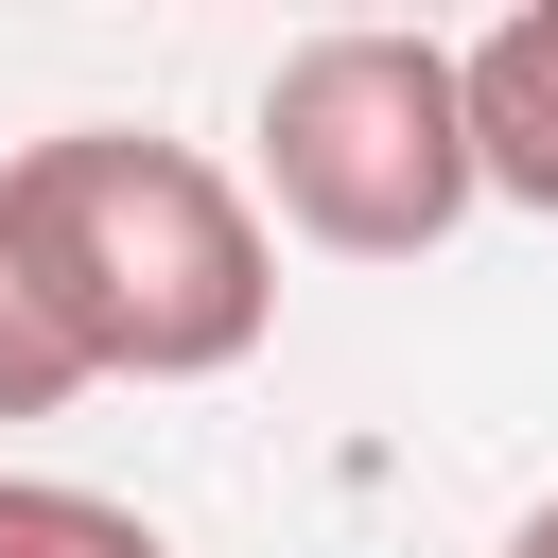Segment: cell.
I'll use <instances>...</instances> for the list:
<instances>
[{
	"label": "cell",
	"mask_w": 558,
	"mask_h": 558,
	"mask_svg": "<svg viewBox=\"0 0 558 558\" xmlns=\"http://www.w3.org/2000/svg\"><path fill=\"white\" fill-rule=\"evenodd\" d=\"M0 209L87 349V384H227L279 331V227L227 157L157 122H52L0 157Z\"/></svg>",
	"instance_id": "1"
},
{
	"label": "cell",
	"mask_w": 558,
	"mask_h": 558,
	"mask_svg": "<svg viewBox=\"0 0 558 558\" xmlns=\"http://www.w3.org/2000/svg\"><path fill=\"white\" fill-rule=\"evenodd\" d=\"M262 209L314 244V262H436L471 209H488V157H471V52L453 35H296L262 70Z\"/></svg>",
	"instance_id": "2"
},
{
	"label": "cell",
	"mask_w": 558,
	"mask_h": 558,
	"mask_svg": "<svg viewBox=\"0 0 558 558\" xmlns=\"http://www.w3.org/2000/svg\"><path fill=\"white\" fill-rule=\"evenodd\" d=\"M471 157H488L506 209L558 227V0H523V17L471 35Z\"/></svg>",
	"instance_id": "3"
},
{
	"label": "cell",
	"mask_w": 558,
	"mask_h": 558,
	"mask_svg": "<svg viewBox=\"0 0 558 558\" xmlns=\"http://www.w3.org/2000/svg\"><path fill=\"white\" fill-rule=\"evenodd\" d=\"M52 401H87V349H70L35 244H17V209H0V418H52Z\"/></svg>",
	"instance_id": "4"
},
{
	"label": "cell",
	"mask_w": 558,
	"mask_h": 558,
	"mask_svg": "<svg viewBox=\"0 0 558 558\" xmlns=\"http://www.w3.org/2000/svg\"><path fill=\"white\" fill-rule=\"evenodd\" d=\"M0 558H174L140 506L105 488H52V471H0Z\"/></svg>",
	"instance_id": "5"
},
{
	"label": "cell",
	"mask_w": 558,
	"mask_h": 558,
	"mask_svg": "<svg viewBox=\"0 0 558 558\" xmlns=\"http://www.w3.org/2000/svg\"><path fill=\"white\" fill-rule=\"evenodd\" d=\"M506 558H558V488H541V506H523V523H506Z\"/></svg>",
	"instance_id": "6"
}]
</instances>
